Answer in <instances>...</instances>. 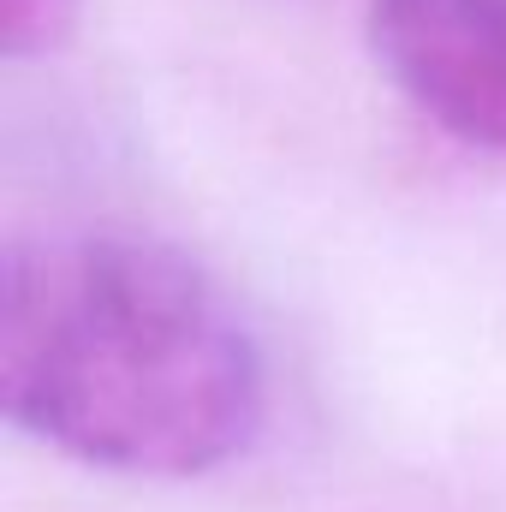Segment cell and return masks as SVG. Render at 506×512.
I'll return each mask as SVG.
<instances>
[{"label":"cell","instance_id":"cell-1","mask_svg":"<svg viewBox=\"0 0 506 512\" xmlns=\"http://www.w3.org/2000/svg\"><path fill=\"white\" fill-rule=\"evenodd\" d=\"M0 411L120 477H209L262 429L268 364L233 292L143 233H54L0 268Z\"/></svg>","mask_w":506,"mask_h":512},{"label":"cell","instance_id":"cell-2","mask_svg":"<svg viewBox=\"0 0 506 512\" xmlns=\"http://www.w3.org/2000/svg\"><path fill=\"white\" fill-rule=\"evenodd\" d=\"M370 54L429 126L506 155V0H370Z\"/></svg>","mask_w":506,"mask_h":512},{"label":"cell","instance_id":"cell-3","mask_svg":"<svg viewBox=\"0 0 506 512\" xmlns=\"http://www.w3.org/2000/svg\"><path fill=\"white\" fill-rule=\"evenodd\" d=\"M84 0H0V48L6 60H48L72 42Z\"/></svg>","mask_w":506,"mask_h":512}]
</instances>
